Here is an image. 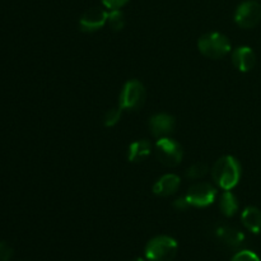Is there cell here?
<instances>
[{
    "label": "cell",
    "instance_id": "7a4b0ae2",
    "mask_svg": "<svg viewBox=\"0 0 261 261\" xmlns=\"http://www.w3.org/2000/svg\"><path fill=\"white\" fill-rule=\"evenodd\" d=\"M199 53L206 59L219 60L231 53V41L226 35L219 32H208L200 36L198 40Z\"/></svg>",
    "mask_w": 261,
    "mask_h": 261
},
{
    "label": "cell",
    "instance_id": "ac0fdd59",
    "mask_svg": "<svg viewBox=\"0 0 261 261\" xmlns=\"http://www.w3.org/2000/svg\"><path fill=\"white\" fill-rule=\"evenodd\" d=\"M122 115V109L120 106L117 107H111V109L107 110L103 115V125L106 127H112L120 121Z\"/></svg>",
    "mask_w": 261,
    "mask_h": 261
},
{
    "label": "cell",
    "instance_id": "44dd1931",
    "mask_svg": "<svg viewBox=\"0 0 261 261\" xmlns=\"http://www.w3.org/2000/svg\"><path fill=\"white\" fill-rule=\"evenodd\" d=\"M101 2L105 8H107L109 10H114V9H121L125 4L129 3V0H101Z\"/></svg>",
    "mask_w": 261,
    "mask_h": 261
},
{
    "label": "cell",
    "instance_id": "6da1fadb",
    "mask_svg": "<svg viewBox=\"0 0 261 261\" xmlns=\"http://www.w3.org/2000/svg\"><path fill=\"white\" fill-rule=\"evenodd\" d=\"M211 172L218 188L222 190H232L241 178V165L232 155H223L216 161Z\"/></svg>",
    "mask_w": 261,
    "mask_h": 261
},
{
    "label": "cell",
    "instance_id": "4fadbf2b",
    "mask_svg": "<svg viewBox=\"0 0 261 261\" xmlns=\"http://www.w3.org/2000/svg\"><path fill=\"white\" fill-rule=\"evenodd\" d=\"M217 237L221 240L223 244L228 245L231 247H237L244 242L245 236L241 231L233 228L231 226H221L216 231Z\"/></svg>",
    "mask_w": 261,
    "mask_h": 261
},
{
    "label": "cell",
    "instance_id": "30bf717a",
    "mask_svg": "<svg viewBox=\"0 0 261 261\" xmlns=\"http://www.w3.org/2000/svg\"><path fill=\"white\" fill-rule=\"evenodd\" d=\"M232 63L241 73H249L256 64V54L249 46H240L232 53Z\"/></svg>",
    "mask_w": 261,
    "mask_h": 261
},
{
    "label": "cell",
    "instance_id": "ba28073f",
    "mask_svg": "<svg viewBox=\"0 0 261 261\" xmlns=\"http://www.w3.org/2000/svg\"><path fill=\"white\" fill-rule=\"evenodd\" d=\"M107 14L109 12H106L101 7H93L87 9L79 19L81 31L86 33H93L99 31L107 23Z\"/></svg>",
    "mask_w": 261,
    "mask_h": 261
},
{
    "label": "cell",
    "instance_id": "8fae6325",
    "mask_svg": "<svg viewBox=\"0 0 261 261\" xmlns=\"http://www.w3.org/2000/svg\"><path fill=\"white\" fill-rule=\"evenodd\" d=\"M181 185V178L175 173H166L162 177L158 178L153 185V194L161 198H168V196L176 194Z\"/></svg>",
    "mask_w": 261,
    "mask_h": 261
},
{
    "label": "cell",
    "instance_id": "9a60e30c",
    "mask_svg": "<svg viewBox=\"0 0 261 261\" xmlns=\"http://www.w3.org/2000/svg\"><path fill=\"white\" fill-rule=\"evenodd\" d=\"M239 201L231 190H224L219 198V209L226 217H233L239 211Z\"/></svg>",
    "mask_w": 261,
    "mask_h": 261
},
{
    "label": "cell",
    "instance_id": "52a82bcc",
    "mask_svg": "<svg viewBox=\"0 0 261 261\" xmlns=\"http://www.w3.org/2000/svg\"><path fill=\"white\" fill-rule=\"evenodd\" d=\"M234 22L244 30L256 27L261 22V4L255 0L241 3L234 12Z\"/></svg>",
    "mask_w": 261,
    "mask_h": 261
},
{
    "label": "cell",
    "instance_id": "5b68a950",
    "mask_svg": "<svg viewBox=\"0 0 261 261\" xmlns=\"http://www.w3.org/2000/svg\"><path fill=\"white\" fill-rule=\"evenodd\" d=\"M154 153L160 163L166 167H176L181 163L184 150L177 140L170 137L160 138L154 144Z\"/></svg>",
    "mask_w": 261,
    "mask_h": 261
},
{
    "label": "cell",
    "instance_id": "3957f363",
    "mask_svg": "<svg viewBox=\"0 0 261 261\" xmlns=\"http://www.w3.org/2000/svg\"><path fill=\"white\" fill-rule=\"evenodd\" d=\"M177 242L172 237L155 236L145 246V257L148 261H173L177 255Z\"/></svg>",
    "mask_w": 261,
    "mask_h": 261
},
{
    "label": "cell",
    "instance_id": "8992f818",
    "mask_svg": "<svg viewBox=\"0 0 261 261\" xmlns=\"http://www.w3.org/2000/svg\"><path fill=\"white\" fill-rule=\"evenodd\" d=\"M185 198L190 206L206 208L216 201L217 189L209 182H196L188 189Z\"/></svg>",
    "mask_w": 261,
    "mask_h": 261
},
{
    "label": "cell",
    "instance_id": "7402d4cb",
    "mask_svg": "<svg viewBox=\"0 0 261 261\" xmlns=\"http://www.w3.org/2000/svg\"><path fill=\"white\" fill-rule=\"evenodd\" d=\"M173 206H175L176 209H178V211H185V209L190 208V204L186 200L185 196H182V198H178L173 201Z\"/></svg>",
    "mask_w": 261,
    "mask_h": 261
},
{
    "label": "cell",
    "instance_id": "d6986e66",
    "mask_svg": "<svg viewBox=\"0 0 261 261\" xmlns=\"http://www.w3.org/2000/svg\"><path fill=\"white\" fill-rule=\"evenodd\" d=\"M231 261H260V259L255 252L250 251V250H242V251L237 252Z\"/></svg>",
    "mask_w": 261,
    "mask_h": 261
},
{
    "label": "cell",
    "instance_id": "ffe728a7",
    "mask_svg": "<svg viewBox=\"0 0 261 261\" xmlns=\"http://www.w3.org/2000/svg\"><path fill=\"white\" fill-rule=\"evenodd\" d=\"M13 255H14L13 247L8 242L0 241V261H10Z\"/></svg>",
    "mask_w": 261,
    "mask_h": 261
},
{
    "label": "cell",
    "instance_id": "9c48e42d",
    "mask_svg": "<svg viewBox=\"0 0 261 261\" xmlns=\"http://www.w3.org/2000/svg\"><path fill=\"white\" fill-rule=\"evenodd\" d=\"M176 127V120L172 115L166 114V112H158L153 115L149 119V129L150 133L155 138H166L170 137Z\"/></svg>",
    "mask_w": 261,
    "mask_h": 261
},
{
    "label": "cell",
    "instance_id": "2e32d148",
    "mask_svg": "<svg viewBox=\"0 0 261 261\" xmlns=\"http://www.w3.org/2000/svg\"><path fill=\"white\" fill-rule=\"evenodd\" d=\"M107 23L112 31L119 32L125 27V15L120 9L110 10L107 14Z\"/></svg>",
    "mask_w": 261,
    "mask_h": 261
},
{
    "label": "cell",
    "instance_id": "7c38bea8",
    "mask_svg": "<svg viewBox=\"0 0 261 261\" xmlns=\"http://www.w3.org/2000/svg\"><path fill=\"white\" fill-rule=\"evenodd\" d=\"M152 153V144L148 139H138L127 148L129 162H142Z\"/></svg>",
    "mask_w": 261,
    "mask_h": 261
},
{
    "label": "cell",
    "instance_id": "5bb4252c",
    "mask_svg": "<svg viewBox=\"0 0 261 261\" xmlns=\"http://www.w3.org/2000/svg\"><path fill=\"white\" fill-rule=\"evenodd\" d=\"M245 228L252 233H261V211L256 206H247L241 214Z\"/></svg>",
    "mask_w": 261,
    "mask_h": 261
},
{
    "label": "cell",
    "instance_id": "603a6c76",
    "mask_svg": "<svg viewBox=\"0 0 261 261\" xmlns=\"http://www.w3.org/2000/svg\"><path fill=\"white\" fill-rule=\"evenodd\" d=\"M132 261H144V260L140 259V257H137V259H134V260H132Z\"/></svg>",
    "mask_w": 261,
    "mask_h": 261
},
{
    "label": "cell",
    "instance_id": "e0dca14e",
    "mask_svg": "<svg viewBox=\"0 0 261 261\" xmlns=\"http://www.w3.org/2000/svg\"><path fill=\"white\" fill-rule=\"evenodd\" d=\"M208 171L209 168L208 166H206V163H194V165H191L190 167L186 170V177H188L189 180H200V178H203L204 176L208 173Z\"/></svg>",
    "mask_w": 261,
    "mask_h": 261
},
{
    "label": "cell",
    "instance_id": "277c9868",
    "mask_svg": "<svg viewBox=\"0 0 261 261\" xmlns=\"http://www.w3.org/2000/svg\"><path fill=\"white\" fill-rule=\"evenodd\" d=\"M147 91L144 84L138 79H130L122 87L119 97V106L127 111H137L144 105Z\"/></svg>",
    "mask_w": 261,
    "mask_h": 261
}]
</instances>
